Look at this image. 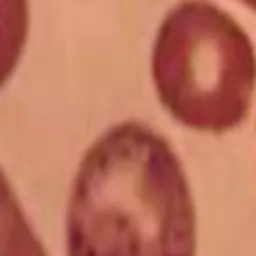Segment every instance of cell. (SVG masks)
I'll return each mask as SVG.
<instances>
[{
    "label": "cell",
    "mask_w": 256,
    "mask_h": 256,
    "mask_svg": "<svg viewBox=\"0 0 256 256\" xmlns=\"http://www.w3.org/2000/svg\"><path fill=\"white\" fill-rule=\"evenodd\" d=\"M66 256H196L192 190L170 142L148 124L106 128L68 196Z\"/></svg>",
    "instance_id": "6da1fadb"
},
{
    "label": "cell",
    "mask_w": 256,
    "mask_h": 256,
    "mask_svg": "<svg viewBox=\"0 0 256 256\" xmlns=\"http://www.w3.org/2000/svg\"><path fill=\"white\" fill-rule=\"evenodd\" d=\"M0 256H48L0 166Z\"/></svg>",
    "instance_id": "3957f363"
},
{
    "label": "cell",
    "mask_w": 256,
    "mask_h": 256,
    "mask_svg": "<svg viewBox=\"0 0 256 256\" xmlns=\"http://www.w3.org/2000/svg\"><path fill=\"white\" fill-rule=\"evenodd\" d=\"M150 74L164 110L182 126L222 134L240 126L256 90V50L246 30L210 0H182L162 18Z\"/></svg>",
    "instance_id": "7a4b0ae2"
},
{
    "label": "cell",
    "mask_w": 256,
    "mask_h": 256,
    "mask_svg": "<svg viewBox=\"0 0 256 256\" xmlns=\"http://www.w3.org/2000/svg\"><path fill=\"white\" fill-rule=\"evenodd\" d=\"M28 0H0V90L18 68L28 40Z\"/></svg>",
    "instance_id": "277c9868"
},
{
    "label": "cell",
    "mask_w": 256,
    "mask_h": 256,
    "mask_svg": "<svg viewBox=\"0 0 256 256\" xmlns=\"http://www.w3.org/2000/svg\"><path fill=\"white\" fill-rule=\"evenodd\" d=\"M240 2H242V4H246L250 10H254V12H256V0H240Z\"/></svg>",
    "instance_id": "5b68a950"
}]
</instances>
